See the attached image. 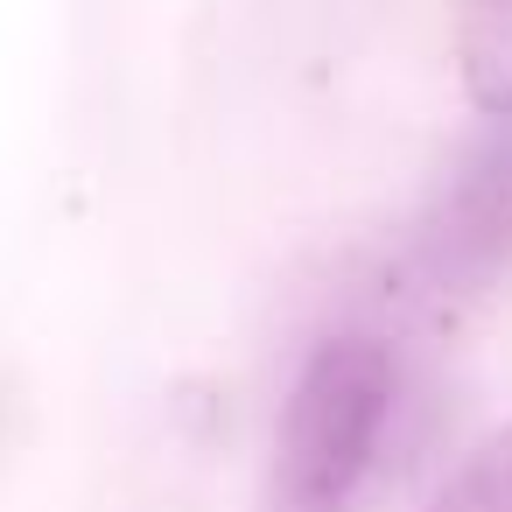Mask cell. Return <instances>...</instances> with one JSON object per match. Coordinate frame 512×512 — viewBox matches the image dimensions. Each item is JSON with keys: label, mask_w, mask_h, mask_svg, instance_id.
I'll return each mask as SVG.
<instances>
[{"label": "cell", "mask_w": 512, "mask_h": 512, "mask_svg": "<svg viewBox=\"0 0 512 512\" xmlns=\"http://www.w3.org/2000/svg\"><path fill=\"white\" fill-rule=\"evenodd\" d=\"M393 386V351L379 337H323L281 400L260 512H351L379 463Z\"/></svg>", "instance_id": "obj_1"}, {"label": "cell", "mask_w": 512, "mask_h": 512, "mask_svg": "<svg viewBox=\"0 0 512 512\" xmlns=\"http://www.w3.org/2000/svg\"><path fill=\"white\" fill-rule=\"evenodd\" d=\"M421 267L435 288H491L512 267V134L477 148L421 225Z\"/></svg>", "instance_id": "obj_2"}, {"label": "cell", "mask_w": 512, "mask_h": 512, "mask_svg": "<svg viewBox=\"0 0 512 512\" xmlns=\"http://www.w3.org/2000/svg\"><path fill=\"white\" fill-rule=\"evenodd\" d=\"M456 71L470 106L512 127V0H463L456 8Z\"/></svg>", "instance_id": "obj_3"}, {"label": "cell", "mask_w": 512, "mask_h": 512, "mask_svg": "<svg viewBox=\"0 0 512 512\" xmlns=\"http://www.w3.org/2000/svg\"><path fill=\"white\" fill-rule=\"evenodd\" d=\"M421 512H512V421L498 435H484L442 484Z\"/></svg>", "instance_id": "obj_4"}]
</instances>
